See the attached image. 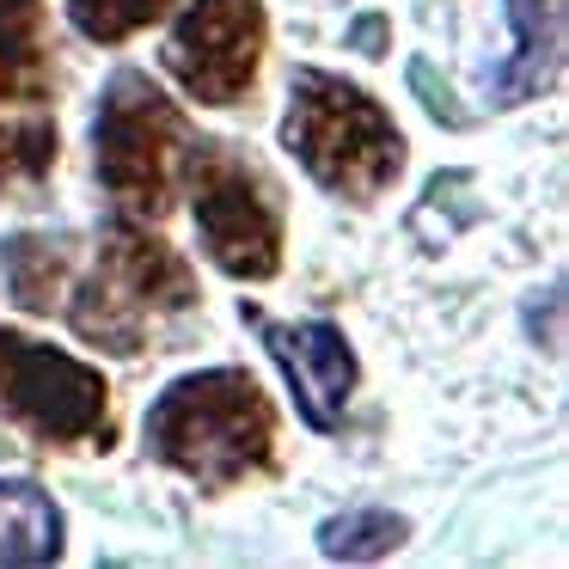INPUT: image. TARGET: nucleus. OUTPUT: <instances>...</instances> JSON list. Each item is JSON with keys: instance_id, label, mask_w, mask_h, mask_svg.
Masks as SVG:
<instances>
[{"instance_id": "nucleus-1", "label": "nucleus", "mask_w": 569, "mask_h": 569, "mask_svg": "<svg viewBox=\"0 0 569 569\" xmlns=\"http://www.w3.org/2000/svg\"><path fill=\"white\" fill-rule=\"evenodd\" d=\"M148 453L184 471L197 490H233L276 453V410L246 368H202L148 405Z\"/></svg>"}, {"instance_id": "nucleus-2", "label": "nucleus", "mask_w": 569, "mask_h": 569, "mask_svg": "<svg viewBox=\"0 0 569 569\" xmlns=\"http://www.w3.org/2000/svg\"><path fill=\"white\" fill-rule=\"evenodd\" d=\"M282 141L307 166L312 184L331 190V197H349V202H373L405 172V136H398V123L361 87H349L343 74H325V68H300L295 74Z\"/></svg>"}, {"instance_id": "nucleus-3", "label": "nucleus", "mask_w": 569, "mask_h": 569, "mask_svg": "<svg viewBox=\"0 0 569 569\" xmlns=\"http://www.w3.org/2000/svg\"><path fill=\"white\" fill-rule=\"evenodd\" d=\"M92 148H99V178H104V190H111L117 214L148 221V214H160L166 197L178 190L190 123L148 74L123 68V74L104 87L99 123H92Z\"/></svg>"}, {"instance_id": "nucleus-4", "label": "nucleus", "mask_w": 569, "mask_h": 569, "mask_svg": "<svg viewBox=\"0 0 569 569\" xmlns=\"http://www.w3.org/2000/svg\"><path fill=\"white\" fill-rule=\"evenodd\" d=\"M178 178L190 184L197 239L214 270L239 276V282L276 276V263H282V197H276L270 178L227 141H197V136L184 148Z\"/></svg>"}, {"instance_id": "nucleus-5", "label": "nucleus", "mask_w": 569, "mask_h": 569, "mask_svg": "<svg viewBox=\"0 0 569 569\" xmlns=\"http://www.w3.org/2000/svg\"><path fill=\"white\" fill-rule=\"evenodd\" d=\"M190 300H197L190 263L172 246H160V239L136 233V227H117V233H104L99 270L87 276V288L68 307V319L92 343L117 349V356H136L153 325L184 312Z\"/></svg>"}, {"instance_id": "nucleus-6", "label": "nucleus", "mask_w": 569, "mask_h": 569, "mask_svg": "<svg viewBox=\"0 0 569 569\" xmlns=\"http://www.w3.org/2000/svg\"><path fill=\"white\" fill-rule=\"evenodd\" d=\"M111 398H104V373L87 368L68 349H50L38 337L0 331V417L31 429L38 441L74 447L111 429Z\"/></svg>"}, {"instance_id": "nucleus-7", "label": "nucleus", "mask_w": 569, "mask_h": 569, "mask_svg": "<svg viewBox=\"0 0 569 569\" xmlns=\"http://www.w3.org/2000/svg\"><path fill=\"white\" fill-rule=\"evenodd\" d=\"M263 7L258 0H190L166 43V74L197 104H239L258 80Z\"/></svg>"}, {"instance_id": "nucleus-8", "label": "nucleus", "mask_w": 569, "mask_h": 569, "mask_svg": "<svg viewBox=\"0 0 569 569\" xmlns=\"http://www.w3.org/2000/svg\"><path fill=\"white\" fill-rule=\"evenodd\" d=\"M246 319L258 325L270 361L282 368L300 422L319 435L337 429L349 410V392H356V349H349V337L325 319H270L258 307H246Z\"/></svg>"}, {"instance_id": "nucleus-9", "label": "nucleus", "mask_w": 569, "mask_h": 569, "mask_svg": "<svg viewBox=\"0 0 569 569\" xmlns=\"http://www.w3.org/2000/svg\"><path fill=\"white\" fill-rule=\"evenodd\" d=\"M508 26H515V50L502 68H490V104L515 111L532 104L563 68V0H502Z\"/></svg>"}, {"instance_id": "nucleus-10", "label": "nucleus", "mask_w": 569, "mask_h": 569, "mask_svg": "<svg viewBox=\"0 0 569 569\" xmlns=\"http://www.w3.org/2000/svg\"><path fill=\"white\" fill-rule=\"evenodd\" d=\"M62 508L31 478H0V563H56Z\"/></svg>"}, {"instance_id": "nucleus-11", "label": "nucleus", "mask_w": 569, "mask_h": 569, "mask_svg": "<svg viewBox=\"0 0 569 569\" xmlns=\"http://www.w3.org/2000/svg\"><path fill=\"white\" fill-rule=\"evenodd\" d=\"M43 7L38 0H0V99H38L43 92Z\"/></svg>"}, {"instance_id": "nucleus-12", "label": "nucleus", "mask_w": 569, "mask_h": 569, "mask_svg": "<svg viewBox=\"0 0 569 569\" xmlns=\"http://www.w3.org/2000/svg\"><path fill=\"white\" fill-rule=\"evenodd\" d=\"M410 532L405 515H392V508H343V515H331L319 527V551L337 557V563H373V557L398 551Z\"/></svg>"}, {"instance_id": "nucleus-13", "label": "nucleus", "mask_w": 569, "mask_h": 569, "mask_svg": "<svg viewBox=\"0 0 569 569\" xmlns=\"http://www.w3.org/2000/svg\"><path fill=\"white\" fill-rule=\"evenodd\" d=\"M56 166V123L31 117V123H0V190L38 184Z\"/></svg>"}, {"instance_id": "nucleus-14", "label": "nucleus", "mask_w": 569, "mask_h": 569, "mask_svg": "<svg viewBox=\"0 0 569 569\" xmlns=\"http://www.w3.org/2000/svg\"><path fill=\"white\" fill-rule=\"evenodd\" d=\"M166 7H172V0H68V13H74L80 38H92V43L136 38V31L153 26Z\"/></svg>"}]
</instances>
